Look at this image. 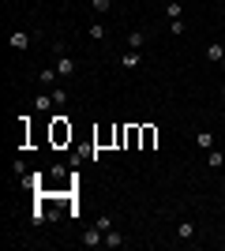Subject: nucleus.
<instances>
[{
	"label": "nucleus",
	"mask_w": 225,
	"mask_h": 251,
	"mask_svg": "<svg viewBox=\"0 0 225 251\" xmlns=\"http://www.w3.org/2000/svg\"><path fill=\"white\" fill-rule=\"evenodd\" d=\"M8 45L15 52H26V49H30V34H26V30H11L8 34Z\"/></svg>",
	"instance_id": "obj_1"
},
{
	"label": "nucleus",
	"mask_w": 225,
	"mask_h": 251,
	"mask_svg": "<svg viewBox=\"0 0 225 251\" xmlns=\"http://www.w3.org/2000/svg\"><path fill=\"white\" fill-rule=\"evenodd\" d=\"M72 139V127H68V116H56L53 120V143H64Z\"/></svg>",
	"instance_id": "obj_2"
},
{
	"label": "nucleus",
	"mask_w": 225,
	"mask_h": 251,
	"mask_svg": "<svg viewBox=\"0 0 225 251\" xmlns=\"http://www.w3.org/2000/svg\"><path fill=\"white\" fill-rule=\"evenodd\" d=\"M139 64H143V52L139 49H128L124 56H120V68H124V72H135Z\"/></svg>",
	"instance_id": "obj_3"
},
{
	"label": "nucleus",
	"mask_w": 225,
	"mask_h": 251,
	"mask_svg": "<svg viewBox=\"0 0 225 251\" xmlns=\"http://www.w3.org/2000/svg\"><path fill=\"white\" fill-rule=\"evenodd\" d=\"M56 79H60V72H56V64H53V68H42V72H38V83H42L45 90H53V86H56Z\"/></svg>",
	"instance_id": "obj_4"
},
{
	"label": "nucleus",
	"mask_w": 225,
	"mask_h": 251,
	"mask_svg": "<svg viewBox=\"0 0 225 251\" xmlns=\"http://www.w3.org/2000/svg\"><path fill=\"white\" fill-rule=\"evenodd\" d=\"M176 240H195V221H188V218L176 221Z\"/></svg>",
	"instance_id": "obj_5"
},
{
	"label": "nucleus",
	"mask_w": 225,
	"mask_h": 251,
	"mask_svg": "<svg viewBox=\"0 0 225 251\" xmlns=\"http://www.w3.org/2000/svg\"><path fill=\"white\" fill-rule=\"evenodd\" d=\"M56 72H60V79H72L75 75V60L72 56H56Z\"/></svg>",
	"instance_id": "obj_6"
},
{
	"label": "nucleus",
	"mask_w": 225,
	"mask_h": 251,
	"mask_svg": "<svg viewBox=\"0 0 225 251\" xmlns=\"http://www.w3.org/2000/svg\"><path fill=\"white\" fill-rule=\"evenodd\" d=\"M83 244H86V248H98V244H105V232L94 225V229H86V232H83Z\"/></svg>",
	"instance_id": "obj_7"
},
{
	"label": "nucleus",
	"mask_w": 225,
	"mask_h": 251,
	"mask_svg": "<svg viewBox=\"0 0 225 251\" xmlns=\"http://www.w3.org/2000/svg\"><path fill=\"white\" fill-rule=\"evenodd\" d=\"M105 23H101V19H98V23H90V26H86V38H90V42H105Z\"/></svg>",
	"instance_id": "obj_8"
},
{
	"label": "nucleus",
	"mask_w": 225,
	"mask_h": 251,
	"mask_svg": "<svg viewBox=\"0 0 225 251\" xmlns=\"http://www.w3.org/2000/svg\"><path fill=\"white\" fill-rule=\"evenodd\" d=\"M206 60L222 64V60H225V45H222V42H210V45H206Z\"/></svg>",
	"instance_id": "obj_9"
},
{
	"label": "nucleus",
	"mask_w": 225,
	"mask_h": 251,
	"mask_svg": "<svg viewBox=\"0 0 225 251\" xmlns=\"http://www.w3.org/2000/svg\"><path fill=\"white\" fill-rule=\"evenodd\" d=\"M147 38H150L147 30H128V49H143V45H147Z\"/></svg>",
	"instance_id": "obj_10"
},
{
	"label": "nucleus",
	"mask_w": 225,
	"mask_h": 251,
	"mask_svg": "<svg viewBox=\"0 0 225 251\" xmlns=\"http://www.w3.org/2000/svg\"><path fill=\"white\" fill-rule=\"evenodd\" d=\"M195 143H199V150H214V135H210V131H195Z\"/></svg>",
	"instance_id": "obj_11"
},
{
	"label": "nucleus",
	"mask_w": 225,
	"mask_h": 251,
	"mask_svg": "<svg viewBox=\"0 0 225 251\" xmlns=\"http://www.w3.org/2000/svg\"><path fill=\"white\" fill-rule=\"evenodd\" d=\"M105 248H124V232H120V229H109L105 232Z\"/></svg>",
	"instance_id": "obj_12"
},
{
	"label": "nucleus",
	"mask_w": 225,
	"mask_h": 251,
	"mask_svg": "<svg viewBox=\"0 0 225 251\" xmlns=\"http://www.w3.org/2000/svg\"><path fill=\"white\" fill-rule=\"evenodd\" d=\"M165 15H169V19H184V4L180 0H169V4H165Z\"/></svg>",
	"instance_id": "obj_13"
},
{
	"label": "nucleus",
	"mask_w": 225,
	"mask_h": 251,
	"mask_svg": "<svg viewBox=\"0 0 225 251\" xmlns=\"http://www.w3.org/2000/svg\"><path fill=\"white\" fill-rule=\"evenodd\" d=\"M34 109H38V113L53 109V94H38V98H34Z\"/></svg>",
	"instance_id": "obj_14"
},
{
	"label": "nucleus",
	"mask_w": 225,
	"mask_h": 251,
	"mask_svg": "<svg viewBox=\"0 0 225 251\" xmlns=\"http://www.w3.org/2000/svg\"><path fill=\"white\" fill-rule=\"evenodd\" d=\"M206 165H210V169H222L225 165V154H222V150H210V154H206Z\"/></svg>",
	"instance_id": "obj_15"
},
{
	"label": "nucleus",
	"mask_w": 225,
	"mask_h": 251,
	"mask_svg": "<svg viewBox=\"0 0 225 251\" xmlns=\"http://www.w3.org/2000/svg\"><path fill=\"white\" fill-rule=\"evenodd\" d=\"M86 4H90V8H94L98 15H105V11L113 8V0H86Z\"/></svg>",
	"instance_id": "obj_16"
},
{
	"label": "nucleus",
	"mask_w": 225,
	"mask_h": 251,
	"mask_svg": "<svg viewBox=\"0 0 225 251\" xmlns=\"http://www.w3.org/2000/svg\"><path fill=\"white\" fill-rule=\"evenodd\" d=\"M53 105H56V109H64V105H68V90H56V86H53Z\"/></svg>",
	"instance_id": "obj_17"
},
{
	"label": "nucleus",
	"mask_w": 225,
	"mask_h": 251,
	"mask_svg": "<svg viewBox=\"0 0 225 251\" xmlns=\"http://www.w3.org/2000/svg\"><path fill=\"white\" fill-rule=\"evenodd\" d=\"M169 34H173V38H180V34H184V19H169Z\"/></svg>",
	"instance_id": "obj_18"
},
{
	"label": "nucleus",
	"mask_w": 225,
	"mask_h": 251,
	"mask_svg": "<svg viewBox=\"0 0 225 251\" xmlns=\"http://www.w3.org/2000/svg\"><path fill=\"white\" fill-rule=\"evenodd\" d=\"M154 139H158V131H154V127H143V147H154Z\"/></svg>",
	"instance_id": "obj_19"
},
{
	"label": "nucleus",
	"mask_w": 225,
	"mask_h": 251,
	"mask_svg": "<svg viewBox=\"0 0 225 251\" xmlns=\"http://www.w3.org/2000/svg\"><path fill=\"white\" fill-rule=\"evenodd\" d=\"M222 101H225V86H222Z\"/></svg>",
	"instance_id": "obj_20"
},
{
	"label": "nucleus",
	"mask_w": 225,
	"mask_h": 251,
	"mask_svg": "<svg viewBox=\"0 0 225 251\" xmlns=\"http://www.w3.org/2000/svg\"><path fill=\"white\" fill-rule=\"evenodd\" d=\"M222 68H225V60H222Z\"/></svg>",
	"instance_id": "obj_21"
}]
</instances>
